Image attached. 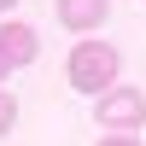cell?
I'll return each mask as SVG.
<instances>
[{"label": "cell", "mask_w": 146, "mask_h": 146, "mask_svg": "<svg viewBox=\"0 0 146 146\" xmlns=\"http://www.w3.org/2000/svg\"><path fill=\"white\" fill-rule=\"evenodd\" d=\"M117 70H123V58H117L111 41H76V47H70V58H64L70 88H76V94H94V100L117 88Z\"/></svg>", "instance_id": "1"}, {"label": "cell", "mask_w": 146, "mask_h": 146, "mask_svg": "<svg viewBox=\"0 0 146 146\" xmlns=\"http://www.w3.org/2000/svg\"><path fill=\"white\" fill-rule=\"evenodd\" d=\"M94 117H100L105 135H135V129L146 123V94L140 88H111L94 100Z\"/></svg>", "instance_id": "2"}, {"label": "cell", "mask_w": 146, "mask_h": 146, "mask_svg": "<svg viewBox=\"0 0 146 146\" xmlns=\"http://www.w3.org/2000/svg\"><path fill=\"white\" fill-rule=\"evenodd\" d=\"M0 53L12 58V70H18V64H35V53H41V35H35L23 18H6V23H0Z\"/></svg>", "instance_id": "3"}, {"label": "cell", "mask_w": 146, "mask_h": 146, "mask_svg": "<svg viewBox=\"0 0 146 146\" xmlns=\"http://www.w3.org/2000/svg\"><path fill=\"white\" fill-rule=\"evenodd\" d=\"M105 18H111V0H58V23H64V29H76V35L100 29Z\"/></svg>", "instance_id": "4"}, {"label": "cell", "mask_w": 146, "mask_h": 146, "mask_svg": "<svg viewBox=\"0 0 146 146\" xmlns=\"http://www.w3.org/2000/svg\"><path fill=\"white\" fill-rule=\"evenodd\" d=\"M12 123H18V100L0 88V135H12Z\"/></svg>", "instance_id": "5"}, {"label": "cell", "mask_w": 146, "mask_h": 146, "mask_svg": "<svg viewBox=\"0 0 146 146\" xmlns=\"http://www.w3.org/2000/svg\"><path fill=\"white\" fill-rule=\"evenodd\" d=\"M100 146H140V140H135V135H105Z\"/></svg>", "instance_id": "6"}, {"label": "cell", "mask_w": 146, "mask_h": 146, "mask_svg": "<svg viewBox=\"0 0 146 146\" xmlns=\"http://www.w3.org/2000/svg\"><path fill=\"white\" fill-rule=\"evenodd\" d=\"M6 70H12V58H6V53H0V82H6Z\"/></svg>", "instance_id": "7"}, {"label": "cell", "mask_w": 146, "mask_h": 146, "mask_svg": "<svg viewBox=\"0 0 146 146\" xmlns=\"http://www.w3.org/2000/svg\"><path fill=\"white\" fill-rule=\"evenodd\" d=\"M12 6H18V0H0V12H12Z\"/></svg>", "instance_id": "8"}]
</instances>
